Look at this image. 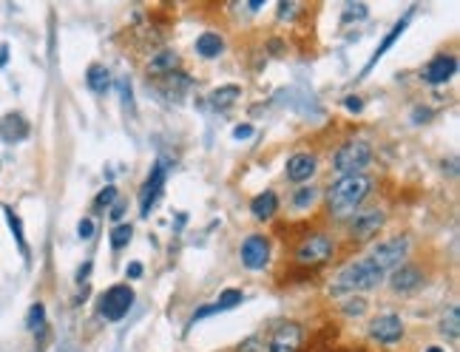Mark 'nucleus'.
<instances>
[{"mask_svg":"<svg viewBox=\"0 0 460 352\" xmlns=\"http://www.w3.org/2000/svg\"><path fill=\"white\" fill-rule=\"evenodd\" d=\"M381 281H384V270L378 264H372L369 259H361L338 273V278L330 284V293L344 295V293H355V290H372Z\"/></svg>","mask_w":460,"mask_h":352,"instance_id":"obj_1","label":"nucleus"},{"mask_svg":"<svg viewBox=\"0 0 460 352\" xmlns=\"http://www.w3.org/2000/svg\"><path fill=\"white\" fill-rule=\"evenodd\" d=\"M372 191V180L364 173H350V176H341V180L330 188L327 194V202L335 213H344V211H352L355 205L364 202V196Z\"/></svg>","mask_w":460,"mask_h":352,"instance_id":"obj_2","label":"nucleus"},{"mask_svg":"<svg viewBox=\"0 0 460 352\" xmlns=\"http://www.w3.org/2000/svg\"><path fill=\"white\" fill-rule=\"evenodd\" d=\"M369 162H372V148H369V142H364V139H350V142H344V145L335 151V156H333V168H335L338 173H344V176L361 173Z\"/></svg>","mask_w":460,"mask_h":352,"instance_id":"obj_3","label":"nucleus"},{"mask_svg":"<svg viewBox=\"0 0 460 352\" xmlns=\"http://www.w3.org/2000/svg\"><path fill=\"white\" fill-rule=\"evenodd\" d=\"M131 307H134V290L128 284H114L100 298V315L108 321H120Z\"/></svg>","mask_w":460,"mask_h":352,"instance_id":"obj_4","label":"nucleus"},{"mask_svg":"<svg viewBox=\"0 0 460 352\" xmlns=\"http://www.w3.org/2000/svg\"><path fill=\"white\" fill-rule=\"evenodd\" d=\"M165 176H168V162L159 159V162L154 165L151 176H148V182H145L142 191H139V213H142V216H148L151 208L156 205V199H159V194H162V188H165Z\"/></svg>","mask_w":460,"mask_h":352,"instance_id":"obj_5","label":"nucleus"},{"mask_svg":"<svg viewBox=\"0 0 460 352\" xmlns=\"http://www.w3.org/2000/svg\"><path fill=\"white\" fill-rule=\"evenodd\" d=\"M406 250H409V239H406V236H398V239H389V242L378 245V247L372 250L369 262L378 264L381 270H389V267H398V264H401V259L406 256Z\"/></svg>","mask_w":460,"mask_h":352,"instance_id":"obj_6","label":"nucleus"},{"mask_svg":"<svg viewBox=\"0 0 460 352\" xmlns=\"http://www.w3.org/2000/svg\"><path fill=\"white\" fill-rule=\"evenodd\" d=\"M270 262V242L265 236H248L242 242V264L251 270H262Z\"/></svg>","mask_w":460,"mask_h":352,"instance_id":"obj_7","label":"nucleus"},{"mask_svg":"<svg viewBox=\"0 0 460 352\" xmlns=\"http://www.w3.org/2000/svg\"><path fill=\"white\" fill-rule=\"evenodd\" d=\"M403 335V324L398 315L386 312V315H378L372 324H369V338L378 341V344H398Z\"/></svg>","mask_w":460,"mask_h":352,"instance_id":"obj_8","label":"nucleus"},{"mask_svg":"<svg viewBox=\"0 0 460 352\" xmlns=\"http://www.w3.org/2000/svg\"><path fill=\"white\" fill-rule=\"evenodd\" d=\"M301 338H304V329L293 321L282 324L273 335H270V344H268V352H296L301 346Z\"/></svg>","mask_w":460,"mask_h":352,"instance_id":"obj_9","label":"nucleus"},{"mask_svg":"<svg viewBox=\"0 0 460 352\" xmlns=\"http://www.w3.org/2000/svg\"><path fill=\"white\" fill-rule=\"evenodd\" d=\"M335 250V242L327 239V236H310L301 247H299V262L301 264H318V262H327Z\"/></svg>","mask_w":460,"mask_h":352,"instance_id":"obj_10","label":"nucleus"},{"mask_svg":"<svg viewBox=\"0 0 460 352\" xmlns=\"http://www.w3.org/2000/svg\"><path fill=\"white\" fill-rule=\"evenodd\" d=\"M454 71H457V60L454 57H435L426 69H423V80L426 83H432V86H440V83H446V80H452L454 77Z\"/></svg>","mask_w":460,"mask_h":352,"instance_id":"obj_11","label":"nucleus"},{"mask_svg":"<svg viewBox=\"0 0 460 352\" xmlns=\"http://www.w3.org/2000/svg\"><path fill=\"white\" fill-rule=\"evenodd\" d=\"M0 136H4V142H21V139H26V136H29V122H26V117L18 114V111L6 114L4 119H0Z\"/></svg>","mask_w":460,"mask_h":352,"instance_id":"obj_12","label":"nucleus"},{"mask_svg":"<svg viewBox=\"0 0 460 352\" xmlns=\"http://www.w3.org/2000/svg\"><path fill=\"white\" fill-rule=\"evenodd\" d=\"M406 26H409V15H406V18H401V20H398V23L389 29V35L381 40V46L375 49V54L369 57V63H367V69H364V77H367V74H369V71L378 66V60H381V57H384V54H386V52H389V49H392L398 40H401V35L406 32Z\"/></svg>","mask_w":460,"mask_h":352,"instance_id":"obj_13","label":"nucleus"},{"mask_svg":"<svg viewBox=\"0 0 460 352\" xmlns=\"http://www.w3.org/2000/svg\"><path fill=\"white\" fill-rule=\"evenodd\" d=\"M384 225V213L381 211H367V213H358L352 222H350V233L355 239H367L372 233H378V228Z\"/></svg>","mask_w":460,"mask_h":352,"instance_id":"obj_14","label":"nucleus"},{"mask_svg":"<svg viewBox=\"0 0 460 352\" xmlns=\"http://www.w3.org/2000/svg\"><path fill=\"white\" fill-rule=\"evenodd\" d=\"M316 156L313 153H296V156H290L287 159V176L293 182H307L310 176L316 173Z\"/></svg>","mask_w":460,"mask_h":352,"instance_id":"obj_15","label":"nucleus"},{"mask_svg":"<svg viewBox=\"0 0 460 352\" xmlns=\"http://www.w3.org/2000/svg\"><path fill=\"white\" fill-rule=\"evenodd\" d=\"M420 281H423V276H420L418 267H401V270L392 273V287H395L398 293H412Z\"/></svg>","mask_w":460,"mask_h":352,"instance_id":"obj_16","label":"nucleus"},{"mask_svg":"<svg viewBox=\"0 0 460 352\" xmlns=\"http://www.w3.org/2000/svg\"><path fill=\"white\" fill-rule=\"evenodd\" d=\"M224 52V40L219 37V35H213V32H205V35H199L196 37V54L199 57H219Z\"/></svg>","mask_w":460,"mask_h":352,"instance_id":"obj_17","label":"nucleus"},{"mask_svg":"<svg viewBox=\"0 0 460 352\" xmlns=\"http://www.w3.org/2000/svg\"><path fill=\"white\" fill-rule=\"evenodd\" d=\"M276 208H279V196L273 194V191H265V194H259L253 202H251V211H253V216L256 219H270L273 213H276Z\"/></svg>","mask_w":460,"mask_h":352,"instance_id":"obj_18","label":"nucleus"},{"mask_svg":"<svg viewBox=\"0 0 460 352\" xmlns=\"http://www.w3.org/2000/svg\"><path fill=\"white\" fill-rule=\"evenodd\" d=\"M86 83H88V88L91 91H97V94H103V91H108V86H111V71L105 69V66H91L88 71H86Z\"/></svg>","mask_w":460,"mask_h":352,"instance_id":"obj_19","label":"nucleus"},{"mask_svg":"<svg viewBox=\"0 0 460 352\" xmlns=\"http://www.w3.org/2000/svg\"><path fill=\"white\" fill-rule=\"evenodd\" d=\"M239 100V86H222L210 94V105L213 108H227V105H234Z\"/></svg>","mask_w":460,"mask_h":352,"instance_id":"obj_20","label":"nucleus"},{"mask_svg":"<svg viewBox=\"0 0 460 352\" xmlns=\"http://www.w3.org/2000/svg\"><path fill=\"white\" fill-rule=\"evenodd\" d=\"M4 213H6V222H9V230H12V236L18 239V247H21V253L29 259V247H26V236H23V222H21V216H18L12 208H4Z\"/></svg>","mask_w":460,"mask_h":352,"instance_id":"obj_21","label":"nucleus"},{"mask_svg":"<svg viewBox=\"0 0 460 352\" xmlns=\"http://www.w3.org/2000/svg\"><path fill=\"white\" fill-rule=\"evenodd\" d=\"M242 301H245V293H242V290H224V293L219 295V301L210 304V307H213V312H224V310L239 307Z\"/></svg>","mask_w":460,"mask_h":352,"instance_id":"obj_22","label":"nucleus"},{"mask_svg":"<svg viewBox=\"0 0 460 352\" xmlns=\"http://www.w3.org/2000/svg\"><path fill=\"white\" fill-rule=\"evenodd\" d=\"M131 239H134V225H128V222H120V225L111 230V247H114V250L128 247Z\"/></svg>","mask_w":460,"mask_h":352,"instance_id":"obj_23","label":"nucleus"},{"mask_svg":"<svg viewBox=\"0 0 460 352\" xmlns=\"http://www.w3.org/2000/svg\"><path fill=\"white\" fill-rule=\"evenodd\" d=\"M173 66H176V54H173V52H162V54H156V57L151 60L148 71L156 77V74H165V71H171Z\"/></svg>","mask_w":460,"mask_h":352,"instance_id":"obj_24","label":"nucleus"},{"mask_svg":"<svg viewBox=\"0 0 460 352\" xmlns=\"http://www.w3.org/2000/svg\"><path fill=\"white\" fill-rule=\"evenodd\" d=\"M443 332H446L449 338H457V335H460V312H457V307H452V310L446 312V318H443Z\"/></svg>","mask_w":460,"mask_h":352,"instance_id":"obj_25","label":"nucleus"},{"mask_svg":"<svg viewBox=\"0 0 460 352\" xmlns=\"http://www.w3.org/2000/svg\"><path fill=\"white\" fill-rule=\"evenodd\" d=\"M26 324H29V329H40V327L46 324V307H43V304H35V307L29 310Z\"/></svg>","mask_w":460,"mask_h":352,"instance_id":"obj_26","label":"nucleus"},{"mask_svg":"<svg viewBox=\"0 0 460 352\" xmlns=\"http://www.w3.org/2000/svg\"><path fill=\"white\" fill-rule=\"evenodd\" d=\"M367 4H347L344 9V23H352V18H367Z\"/></svg>","mask_w":460,"mask_h":352,"instance_id":"obj_27","label":"nucleus"},{"mask_svg":"<svg viewBox=\"0 0 460 352\" xmlns=\"http://www.w3.org/2000/svg\"><path fill=\"white\" fill-rule=\"evenodd\" d=\"M111 202H117V188H114V185H108V188H105V191L97 196V202H94V205H97V211H105Z\"/></svg>","mask_w":460,"mask_h":352,"instance_id":"obj_28","label":"nucleus"},{"mask_svg":"<svg viewBox=\"0 0 460 352\" xmlns=\"http://www.w3.org/2000/svg\"><path fill=\"white\" fill-rule=\"evenodd\" d=\"M276 9H279V20H282V23H287V20H290V18L299 12V4H284V0H282V4H279Z\"/></svg>","mask_w":460,"mask_h":352,"instance_id":"obj_29","label":"nucleus"},{"mask_svg":"<svg viewBox=\"0 0 460 352\" xmlns=\"http://www.w3.org/2000/svg\"><path fill=\"white\" fill-rule=\"evenodd\" d=\"M313 199H316V191H313V188H301V191L296 194V205H299V208L313 205Z\"/></svg>","mask_w":460,"mask_h":352,"instance_id":"obj_30","label":"nucleus"},{"mask_svg":"<svg viewBox=\"0 0 460 352\" xmlns=\"http://www.w3.org/2000/svg\"><path fill=\"white\" fill-rule=\"evenodd\" d=\"M77 236H80V239H91V236H94V222H91V219H83V222L77 225Z\"/></svg>","mask_w":460,"mask_h":352,"instance_id":"obj_31","label":"nucleus"},{"mask_svg":"<svg viewBox=\"0 0 460 352\" xmlns=\"http://www.w3.org/2000/svg\"><path fill=\"white\" fill-rule=\"evenodd\" d=\"M253 136V125H236L234 128V139H251Z\"/></svg>","mask_w":460,"mask_h":352,"instance_id":"obj_32","label":"nucleus"},{"mask_svg":"<svg viewBox=\"0 0 460 352\" xmlns=\"http://www.w3.org/2000/svg\"><path fill=\"white\" fill-rule=\"evenodd\" d=\"M344 105H347L352 114H358V111L364 108V100H358V97H347V100H344Z\"/></svg>","mask_w":460,"mask_h":352,"instance_id":"obj_33","label":"nucleus"},{"mask_svg":"<svg viewBox=\"0 0 460 352\" xmlns=\"http://www.w3.org/2000/svg\"><path fill=\"white\" fill-rule=\"evenodd\" d=\"M344 310H347V312H364V310H367V304H364L361 298H352V301H350Z\"/></svg>","mask_w":460,"mask_h":352,"instance_id":"obj_34","label":"nucleus"},{"mask_svg":"<svg viewBox=\"0 0 460 352\" xmlns=\"http://www.w3.org/2000/svg\"><path fill=\"white\" fill-rule=\"evenodd\" d=\"M242 352H265V346L259 344V338H251V341L242 346Z\"/></svg>","mask_w":460,"mask_h":352,"instance_id":"obj_35","label":"nucleus"},{"mask_svg":"<svg viewBox=\"0 0 460 352\" xmlns=\"http://www.w3.org/2000/svg\"><path fill=\"white\" fill-rule=\"evenodd\" d=\"M128 276L131 278H142V262H131L128 264Z\"/></svg>","mask_w":460,"mask_h":352,"instance_id":"obj_36","label":"nucleus"},{"mask_svg":"<svg viewBox=\"0 0 460 352\" xmlns=\"http://www.w3.org/2000/svg\"><path fill=\"white\" fill-rule=\"evenodd\" d=\"M207 315H213V307H199V310L193 312V324L202 321V318H207Z\"/></svg>","mask_w":460,"mask_h":352,"instance_id":"obj_37","label":"nucleus"},{"mask_svg":"<svg viewBox=\"0 0 460 352\" xmlns=\"http://www.w3.org/2000/svg\"><path fill=\"white\" fill-rule=\"evenodd\" d=\"M88 273H91V262H86V264L80 267V273H77V281H86V278H88Z\"/></svg>","mask_w":460,"mask_h":352,"instance_id":"obj_38","label":"nucleus"},{"mask_svg":"<svg viewBox=\"0 0 460 352\" xmlns=\"http://www.w3.org/2000/svg\"><path fill=\"white\" fill-rule=\"evenodd\" d=\"M122 211H125V205L120 202V205H114V211H111V219H120L122 216Z\"/></svg>","mask_w":460,"mask_h":352,"instance_id":"obj_39","label":"nucleus"},{"mask_svg":"<svg viewBox=\"0 0 460 352\" xmlns=\"http://www.w3.org/2000/svg\"><path fill=\"white\" fill-rule=\"evenodd\" d=\"M6 60H9V49L4 46V49H0V69H4V66H6Z\"/></svg>","mask_w":460,"mask_h":352,"instance_id":"obj_40","label":"nucleus"},{"mask_svg":"<svg viewBox=\"0 0 460 352\" xmlns=\"http://www.w3.org/2000/svg\"><path fill=\"white\" fill-rule=\"evenodd\" d=\"M426 352H443V349H440V346H429Z\"/></svg>","mask_w":460,"mask_h":352,"instance_id":"obj_41","label":"nucleus"}]
</instances>
